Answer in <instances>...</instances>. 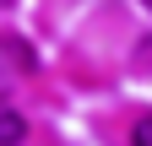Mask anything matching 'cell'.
Returning a JSON list of instances; mask_svg holds the SVG:
<instances>
[{"label": "cell", "mask_w": 152, "mask_h": 146, "mask_svg": "<svg viewBox=\"0 0 152 146\" xmlns=\"http://www.w3.org/2000/svg\"><path fill=\"white\" fill-rule=\"evenodd\" d=\"M130 146H152V114L136 119V130H130Z\"/></svg>", "instance_id": "obj_2"}, {"label": "cell", "mask_w": 152, "mask_h": 146, "mask_svg": "<svg viewBox=\"0 0 152 146\" xmlns=\"http://www.w3.org/2000/svg\"><path fill=\"white\" fill-rule=\"evenodd\" d=\"M141 6H147V11H152V0H141Z\"/></svg>", "instance_id": "obj_4"}, {"label": "cell", "mask_w": 152, "mask_h": 146, "mask_svg": "<svg viewBox=\"0 0 152 146\" xmlns=\"http://www.w3.org/2000/svg\"><path fill=\"white\" fill-rule=\"evenodd\" d=\"M27 141V119H22V108H11L6 98H0V146H22Z\"/></svg>", "instance_id": "obj_1"}, {"label": "cell", "mask_w": 152, "mask_h": 146, "mask_svg": "<svg viewBox=\"0 0 152 146\" xmlns=\"http://www.w3.org/2000/svg\"><path fill=\"white\" fill-rule=\"evenodd\" d=\"M6 6H16V0H0V11H6Z\"/></svg>", "instance_id": "obj_3"}]
</instances>
